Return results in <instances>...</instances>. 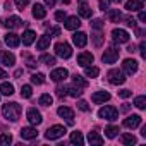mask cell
<instances>
[{"mask_svg":"<svg viewBox=\"0 0 146 146\" xmlns=\"http://www.w3.org/2000/svg\"><path fill=\"white\" fill-rule=\"evenodd\" d=\"M103 26H105L103 19H95V21L91 23V28H93V29H102Z\"/></svg>","mask_w":146,"mask_h":146,"instance_id":"43","label":"cell"},{"mask_svg":"<svg viewBox=\"0 0 146 146\" xmlns=\"http://www.w3.org/2000/svg\"><path fill=\"white\" fill-rule=\"evenodd\" d=\"M125 9H127L129 12L141 11V9H143V2H141V0H127V2H125Z\"/></svg>","mask_w":146,"mask_h":146,"instance_id":"22","label":"cell"},{"mask_svg":"<svg viewBox=\"0 0 146 146\" xmlns=\"http://www.w3.org/2000/svg\"><path fill=\"white\" fill-rule=\"evenodd\" d=\"M139 21H141V23H144V21H146V12H144V11H141V12H139Z\"/></svg>","mask_w":146,"mask_h":146,"instance_id":"53","label":"cell"},{"mask_svg":"<svg viewBox=\"0 0 146 146\" xmlns=\"http://www.w3.org/2000/svg\"><path fill=\"white\" fill-rule=\"evenodd\" d=\"M91 9H90V5L86 4V0H79V16L81 17H86V19H90L91 17Z\"/></svg>","mask_w":146,"mask_h":146,"instance_id":"21","label":"cell"},{"mask_svg":"<svg viewBox=\"0 0 146 146\" xmlns=\"http://www.w3.org/2000/svg\"><path fill=\"white\" fill-rule=\"evenodd\" d=\"M64 134H65V127H64V125H52V127H48V129H46L45 137H46V139H50V141H53V139L62 137Z\"/></svg>","mask_w":146,"mask_h":146,"instance_id":"2","label":"cell"},{"mask_svg":"<svg viewBox=\"0 0 146 146\" xmlns=\"http://www.w3.org/2000/svg\"><path fill=\"white\" fill-rule=\"evenodd\" d=\"M48 45H50V36H48V35H45V36H41V38L38 40L36 48H38V50H45Z\"/></svg>","mask_w":146,"mask_h":146,"instance_id":"30","label":"cell"},{"mask_svg":"<svg viewBox=\"0 0 146 146\" xmlns=\"http://www.w3.org/2000/svg\"><path fill=\"white\" fill-rule=\"evenodd\" d=\"M107 17H108L112 23H119V21L122 19V14H120V11H119V9H108Z\"/></svg>","mask_w":146,"mask_h":146,"instance_id":"25","label":"cell"},{"mask_svg":"<svg viewBox=\"0 0 146 146\" xmlns=\"http://www.w3.org/2000/svg\"><path fill=\"white\" fill-rule=\"evenodd\" d=\"M108 100H110V95H108L107 91H96V93L91 96V102L96 103V105H98V103H105V102H108Z\"/></svg>","mask_w":146,"mask_h":146,"instance_id":"17","label":"cell"},{"mask_svg":"<svg viewBox=\"0 0 146 146\" xmlns=\"http://www.w3.org/2000/svg\"><path fill=\"white\" fill-rule=\"evenodd\" d=\"M131 95H132L131 90H122V91H119V96H120V98H129Z\"/></svg>","mask_w":146,"mask_h":146,"instance_id":"51","label":"cell"},{"mask_svg":"<svg viewBox=\"0 0 146 146\" xmlns=\"http://www.w3.org/2000/svg\"><path fill=\"white\" fill-rule=\"evenodd\" d=\"M62 2H64V4H69V2H70V0H62Z\"/></svg>","mask_w":146,"mask_h":146,"instance_id":"61","label":"cell"},{"mask_svg":"<svg viewBox=\"0 0 146 146\" xmlns=\"http://www.w3.org/2000/svg\"><path fill=\"white\" fill-rule=\"evenodd\" d=\"M57 112H58V115H60L62 119H65L70 125L74 124V112H72V108H69V107H60Z\"/></svg>","mask_w":146,"mask_h":146,"instance_id":"9","label":"cell"},{"mask_svg":"<svg viewBox=\"0 0 146 146\" xmlns=\"http://www.w3.org/2000/svg\"><path fill=\"white\" fill-rule=\"evenodd\" d=\"M28 2H29V0H16V5H17L19 11H23V9L28 5Z\"/></svg>","mask_w":146,"mask_h":146,"instance_id":"47","label":"cell"},{"mask_svg":"<svg viewBox=\"0 0 146 146\" xmlns=\"http://www.w3.org/2000/svg\"><path fill=\"white\" fill-rule=\"evenodd\" d=\"M23 76V69H17L16 72H14V78H21Z\"/></svg>","mask_w":146,"mask_h":146,"instance_id":"57","label":"cell"},{"mask_svg":"<svg viewBox=\"0 0 146 146\" xmlns=\"http://www.w3.org/2000/svg\"><path fill=\"white\" fill-rule=\"evenodd\" d=\"M0 93L5 95V96H11L14 95V86L11 83H4V84H0Z\"/></svg>","mask_w":146,"mask_h":146,"instance_id":"27","label":"cell"},{"mask_svg":"<svg viewBox=\"0 0 146 146\" xmlns=\"http://www.w3.org/2000/svg\"><path fill=\"white\" fill-rule=\"evenodd\" d=\"M33 16H35L36 19H43V17L46 16V9H45L43 5H40V4H35V7H33Z\"/></svg>","mask_w":146,"mask_h":146,"instance_id":"24","label":"cell"},{"mask_svg":"<svg viewBox=\"0 0 146 146\" xmlns=\"http://www.w3.org/2000/svg\"><path fill=\"white\" fill-rule=\"evenodd\" d=\"M40 62H43L45 65L52 67V65H55V57H52V55H46V53H43V55L40 57Z\"/></svg>","mask_w":146,"mask_h":146,"instance_id":"31","label":"cell"},{"mask_svg":"<svg viewBox=\"0 0 146 146\" xmlns=\"http://www.w3.org/2000/svg\"><path fill=\"white\" fill-rule=\"evenodd\" d=\"M21 112H23L21 105H19V103H14V102H12V103H5L4 108H2L4 117H5L7 120H12V122H16V120L19 119Z\"/></svg>","mask_w":146,"mask_h":146,"instance_id":"1","label":"cell"},{"mask_svg":"<svg viewBox=\"0 0 146 146\" xmlns=\"http://www.w3.org/2000/svg\"><path fill=\"white\" fill-rule=\"evenodd\" d=\"M98 74H100V69L98 67H90V65L86 67V76L88 78H96Z\"/></svg>","mask_w":146,"mask_h":146,"instance_id":"40","label":"cell"},{"mask_svg":"<svg viewBox=\"0 0 146 146\" xmlns=\"http://www.w3.org/2000/svg\"><path fill=\"white\" fill-rule=\"evenodd\" d=\"M4 78H7V72L0 69V79H4Z\"/></svg>","mask_w":146,"mask_h":146,"instance_id":"59","label":"cell"},{"mask_svg":"<svg viewBox=\"0 0 146 146\" xmlns=\"http://www.w3.org/2000/svg\"><path fill=\"white\" fill-rule=\"evenodd\" d=\"M35 40H36V33L31 31V29H28V31L23 35V45H26V46H29Z\"/></svg>","mask_w":146,"mask_h":146,"instance_id":"23","label":"cell"},{"mask_svg":"<svg viewBox=\"0 0 146 146\" xmlns=\"http://www.w3.org/2000/svg\"><path fill=\"white\" fill-rule=\"evenodd\" d=\"M55 53H57V57H60V58H69L70 55H72V48H70V45L69 43H57L55 45Z\"/></svg>","mask_w":146,"mask_h":146,"instance_id":"4","label":"cell"},{"mask_svg":"<svg viewBox=\"0 0 146 146\" xmlns=\"http://www.w3.org/2000/svg\"><path fill=\"white\" fill-rule=\"evenodd\" d=\"M46 35H48L50 38H52V36H58V35H60V28H52Z\"/></svg>","mask_w":146,"mask_h":146,"instance_id":"49","label":"cell"},{"mask_svg":"<svg viewBox=\"0 0 146 146\" xmlns=\"http://www.w3.org/2000/svg\"><path fill=\"white\" fill-rule=\"evenodd\" d=\"M31 95H33L31 86H29V84H24V86L21 88V96H23V98H31Z\"/></svg>","mask_w":146,"mask_h":146,"instance_id":"38","label":"cell"},{"mask_svg":"<svg viewBox=\"0 0 146 146\" xmlns=\"http://www.w3.org/2000/svg\"><path fill=\"white\" fill-rule=\"evenodd\" d=\"M108 5H110V0H100V9L105 12V11H108Z\"/></svg>","mask_w":146,"mask_h":146,"instance_id":"48","label":"cell"},{"mask_svg":"<svg viewBox=\"0 0 146 146\" xmlns=\"http://www.w3.org/2000/svg\"><path fill=\"white\" fill-rule=\"evenodd\" d=\"M103 40H105V36H103L102 33H95V35H93V43H95V46H102Z\"/></svg>","mask_w":146,"mask_h":146,"instance_id":"41","label":"cell"},{"mask_svg":"<svg viewBox=\"0 0 146 146\" xmlns=\"http://www.w3.org/2000/svg\"><path fill=\"white\" fill-rule=\"evenodd\" d=\"M112 38H113V41L115 43H127L129 41V33L125 31V29H113L112 31Z\"/></svg>","mask_w":146,"mask_h":146,"instance_id":"7","label":"cell"},{"mask_svg":"<svg viewBox=\"0 0 146 146\" xmlns=\"http://www.w3.org/2000/svg\"><path fill=\"white\" fill-rule=\"evenodd\" d=\"M117 132H120L117 125H108V127H105V134H107V137H115Z\"/></svg>","mask_w":146,"mask_h":146,"instance_id":"34","label":"cell"},{"mask_svg":"<svg viewBox=\"0 0 146 146\" xmlns=\"http://www.w3.org/2000/svg\"><path fill=\"white\" fill-rule=\"evenodd\" d=\"M117 58H119V48H115V46L105 50V53L102 55V60H103L105 64H115Z\"/></svg>","mask_w":146,"mask_h":146,"instance_id":"5","label":"cell"},{"mask_svg":"<svg viewBox=\"0 0 146 146\" xmlns=\"http://www.w3.org/2000/svg\"><path fill=\"white\" fill-rule=\"evenodd\" d=\"M129 108H131L129 103H124V105H122V112H129Z\"/></svg>","mask_w":146,"mask_h":146,"instance_id":"58","label":"cell"},{"mask_svg":"<svg viewBox=\"0 0 146 146\" xmlns=\"http://www.w3.org/2000/svg\"><path fill=\"white\" fill-rule=\"evenodd\" d=\"M124 21H125V24H127V26H131V28H136V21H134L132 17H129V16H127Z\"/></svg>","mask_w":146,"mask_h":146,"instance_id":"52","label":"cell"},{"mask_svg":"<svg viewBox=\"0 0 146 146\" xmlns=\"http://www.w3.org/2000/svg\"><path fill=\"white\" fill-rule=\"evenodd\" d=\"M0 64L5 65V67H12L16 64V57L11 53V52H0Z\"/></svg>","mask_w":146,"mask_h":146,"instance_id":"8","label":"cell"},{"mask_svg":"<svg viewBox=\"0 0 146 146\" xmlns=\"http://www.w3.org/2000/svg\"><path fill=\"white\" fill-rule=\"evenodd\" d=\"M65 17H67V16H65V12H64V11H58V12L55 14V19H57L58 23H64V21H65Z\"/></svg>","mask_w":146,"mask_h":146,"instance_id":"46","label":"cell"},{"mask_svg":"<svg viewBox=\"0 0 146 146\" xmlns=\"http://www.w3.org/2000/svg\"><path fill=\"white\" fill-rule=\"evenodd\" d=\"M88 141H90V144H96V146H102L103 144V137L98 132H90L88 134Z\"/></svg>","mask_w":146,"mask_h":146,"instance_id":"26","label":"cell"},{"mask_svg":"<svg viewBox=\"0 0 146 146\" xmlns=\"http://www.w3.org/2000/svg\"><path fill=\"white\" fill-rule=\"evenodd\" d=\"M67 95L78 98V96H81V95H83V90H81V88H78V86H70V88H67Z\"/></svg>","mask_w":146,"mask_h":146,"instance_id":"32","label":"cell"},{"mask_svg":"<svg viewBox=\"0 0 146 146\" xmlns=\"http://www.w3.org/2000/svg\"><path fill=\"white\" fill-rule=\"evenodd\" d=\"M113 2H117V4H120V2H124V0H113Z\"/></svg>","mask_w":146,"mask_h":146,"instance_id":"60","label":"cell"},{"mask_svg":"<svg viewBox=\"0 0 146 146\" xmlns=\"http://www.w3.org/2000/svg\"><path fill=\"white\" fill-rule=\"evenodd\" d=\"M4 7H5V11H12V4L9 2V0H7V2L4 4Z\"/></svg>","mask_w":146,"mask_h":146,"instance_id":"55","label":"cell"},{"mask_svg":"<svg viewBox=\"0 0 146 146\" xmlns=\"http://www.w3.org/2000/svg\"><path fill=\"white\" fill-rule=\"evenodd\" d=\"M107 78H108V81H110L112 84H117V86L125 83V76H124V72H122V70H119V69H112V70H108Z\"/></svg>","mask_w":146,"mask_h":146,"instance_id":"3","label":"cell"},{"mask_svg":"<svg viewBox=\"0 0 146 146\" xmlns=\"http://www.w3.org/2000/svg\"><path fill=\"white\" fill-rule=\"evenodd\" d=\"M28 120H29L33 125H40L43 119H41V113H40L36 108H29V110H28Z\"/></svg>","mask_w":146,"mask_h":146,"instance_id":"13","label":"cell"},{"mask_svg":"<svg viewBox=\"0 0 146 146\" xmlns=\"http://www.w3.org/2000/svg\"><path fill=\"white\" fill-rule=\"evenodd\" d=\"M72 41H74L76 46L83 48V46H86V43H88V36H86V33H76L74 36H72Z\"/></svg>","mask_w":146,"mask_h":146,"instance_id":"19","label":"cell"},{"mask_svg":"<svg viewBox=\"0 0 146 146\" xmlns=\"http://www.w3.org/2000/svg\"><path fill=\"white\" fill-rule=\"evenodd\" d=\"M45 5L46 7H53L55 5V0H45Z\"/></svg>","mask_w":146,"mask_h":146,"instance_id":"54","label":"cell"},{"mask_svg":"<svg viewBox=\"0 0 146 146\" xmlns=\"http://www.w3.org/2000/svg\"><path fill=\"white\" fill-rule=\"evenodd\" d=\"M67 76H69V72L65 70V69H55L52 74H50V78H52V81H55V83H60V81H65L67 79Z\"/></svg>","mask_w":146,"mask_h":146,"instance_id":"14","label":"cell"},{"mask_svg":"<svg viewBox=\"0 0 146 146\" xmlns=\"http://www.w3.org/2000/svg\"><path fill=\"white\" fill-rule=\"evenodd\" d=\"M98 115H100L102 119H107V120H112V122H113V120L117 119L119 112H117L115 107H110V105H108V107H103V108L98 112Z\"/></svg>","mask_w":146,"mask_h":146,"instance_id":"6","label":"cell"},{"mask_svg":"<svg viewBox=\"0 0 146 146\" xmlns=\"http://www.w3.org/2000/svg\"><path fill=\"white\" fill-rule=\"evenodd\" d=\"M139 52H141V57L146 58V41H141V45H139Z\"/></svg>","mask_w":146,"mask_h":146,"instance_id":"50","label":"cell"},{"mask_svg":"<svg viewBox=\"0 0 146 146\" xmlns=\"http://www.w3.org/2000/svg\"><path fill=\"white\" fill-rule=\"evenodd\" d=\"M120 141H122L124 144H136V137H134L132 134H122V136H120Z\"/></svg>","mask_w":146,"mask_h":146,"instance_id":"37","label":"cell"},{"mask_svg":"<svg viewBox=\"0 0 146 146\" xmlns=\"http://www.w3.org/2000/svg\"><path fill=\"white\" fill-rule=\"evenodd\" d=\"M57 96H58V98L67 96V88H65V86H58V88H57Z\"/></svg>","mask_w":146,"mask_h":146,"instance_id":"45","label":"cell"},{"mask_svg":"<svg viewBox=\"0 0 146 146\" xmlns=\"http://www.w3.org/2000/svg\"><path fill=\"white\" fill-rule=\"evenodd\" d=\"M78 108L83 110V112H90V105H88L84 100H79V102H78Z\"/></svg>","mask_w":146,"mask_h":146,"instance_id":"44","label":"cell"},{"mask_svg":"<svg viewBox=\"0 0 146 146\" xmlns=\"http://www.w3.org/2000/svg\"><path fill=\"white\" fill-rule=\"evenodd\" d=\"M127 52H129V53H134V52H136V45H129V46H127Z\"/></svg>","mask_w":146,"mask_h":146,"instance_id":"56","label":"cell"},{"mask_svg":"<svg viewBox=\"0 0 146 146\" xmlns=\"http://www.w3.org/2000/svg\"><path fill=\"white\" fill-rule=\"evenodd\" d=\"M72 83H74V86H78V88H86L88 86V83L83 79V76H79V74H74V76H72Z\"/></svg>","mask_w":146,"mask_h":146,"instance_id":"28","label":"cell"},{"mask_svg":"<svg viewBox=\"0 0 146 146\" xmlns=\"http://www.w3.org/2000/svg\"><path fill=\"white\" fill-rule=\"evenodd\" d=\"M11 143H12V136H11V134L4 132L2 136H0V144H2V146H9Z\"/></svg>","mask_w":146,"mask_h":146,"instance_id":"39","label":"cell"},{"mask_svg":"<svg viewBox=\"0 0 146 146\" xmlns=\"http://www.w3.org/2000/svg\"><path fill=\"white\" fill-rule=\"evenodd\" d=\"M139 124H141V117H139V115H129V117L124 120V125H125L127 129H136Z\"/></svg>","mask_w":146,"mask_h":146,"instance_id":"18","label":"cell"},{"mask_svg":"<svg viewBox=\"0 0 146 146\" xmlns=\"http://www.w3.org/2000/svg\"><path fill=\"white\" fill-rule=\"evenodd\" d=\"M70 143H72V144H78V146H81V144L84 143V139H83V134H81V132H78V131H76V132H72V134H70Z\"/></svg>","mask_w":146,"mask_h":146,"instance_id":"29","label":"cell"},{"mask_svg":"<svg viewBox=\"0 0 146 146\" xmlns=\"http://www.w3.org/2000/svg\"><path fill=\"white\" fill-rule=\"evenodd\" d=\"M31 83H33V84H43V83H45V74H41V72L33 74V76H31Z\"/></svg>","mask_w":146,"mask_h":146,"instance_id":"35","label":"cell"},{"mask_svg":"<svg viewBox=\"0 0 146 146\" xmlns=\"http://www.w3.org/2000/svg\"><path fill=\"white\" fill-rule=\"evenodd\" d=\"M2 24H4L5 28H9V29H16V28H21V26H23V21H21V17H17V16H11V17H7Z\"/></svg>","mask_w":146,"mask_h":146,"instance_id":"10","label":"cell"},{"mask_svg":"<svg viewBox=\"0 0 146 146\" xmlns=\"http://www.w3.org/2000/svg\"><path fill=\"white\" fill-rule=\"evenodd\" d=\"M5 43H7L11 48H16V46H19V43H21V36L16 35V33H7V35H5Z\"/></svg>","mask_w":146,"mask_h":146,"instance_id":"15","label":"cell"},{"mask_svg":"<svg viewBox=\"0 0 146 146\" xmlns=\"http://www.w3.org/2000/svg\"><path fill=\"white\" fill-rule=\"evenodd\" d=\"M26 57V65L29 67V69H35L38 64H36V58H33V57H29V55H24Z\"/></svg>","mask_w":146,"mask_h":146,"instance_id":"42","label":"cell"},{"mask_svg":"<svg viewBox=\"0 0 146 146\" xmlns=\"http://www.w3.org/2000/svg\"><path fill=\"white\" fill-rule=\"evenodd\" d=\"M134 105L139 108V110H144L146 108V96H136V100H134Z\"/></svg>","mask_w":146,"mask_h":146,"instance_id":"33","label":"cell"},{"mask_svg":"<svg viewBox=\"0 0 146 146\" xmlns=\"http://www.w3.org/2000/svg\"><path fill=\"white\" fill-rule=\"evenodd\" d=\"M93 58H95L93 53H90V52H83V53L78 55V64L83 65V67H88V65L93 64Z\"/></svg>","mask_w":146,"mask_h":146,"instance_id":"11","label":"cell"},{"mask_svg":"<svg viewBox=\"0 0 146 146\" xmlns=\"http://www.w3.org/2000/svg\"><path fill=\"white\" fill-rule=\"evenodd\" d=\"M53 103V98L50 96V95H41L40 96V105H43V107H50Z\"/></svg>","mask_w":146,"mask_h":146,"instance_id":"36","label":"cell"},{"mask_svg":"<svg viewBox=\"0 0 146 146\" xmlns=\"http://www.w3.org/2000/svg\"><path fill=\"white\" fill-rule=\"evenodd\" d=\"M122 67H124V70L127 72V74H131V76L137 72V62L134 58H125L124 64H122Z\"/></svg>","mask_w":146,"mask_h":146,"instance_id":"12","label":"cell"},{"mask_svg":"<svg viewBox=\"0 0 146 146\" xmlns=\"http://www.w3.org/2000/svg\"><path fill=\"white\" fill-rule=\"evenodd\" d=\"M19 134H21L23 139H35V137L38 136V131H36L35 127H23Z\"/></svg>","mask_w":146,"mask_h":146,"instance_id":"20","label":"cell"},{"mask_svg":"<svg viewBox=\"0 0 146 146\" xmlns=\"http://www.w3.org/2000/svg\"><path fill=\"white\" fill-rule=\"evenodd\" d=\"M65 29H78L81 26V21L78 16H72V17H65V23H64Z\"/></svg>","mask_w":146,"mask_h":146,"instance_id":"16","label":"cell"}]
</instances>
